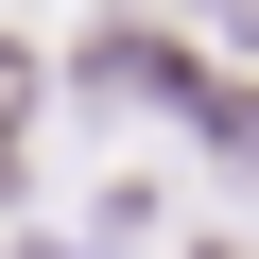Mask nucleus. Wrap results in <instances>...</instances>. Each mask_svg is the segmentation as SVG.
Wrapping results in <instances>:
<instances>
[{
    "label": "nucleus",
    "mask_w": 259,
    "mask_h": 259,
    "mask_svg": "<svg viewBox=\"0 0 259 259\" xmlns=\"http://www.w3.org/2000/svg\"><path fill=\"white\" fill-rule=\"evenodd\" d=\"M0 173H18V139H0Z\"/></svg>",
    "instance_id": "3"
},
{
    "label": "nucleus",
    "mask_w": 259,
    "mask_h": 259,
    "mask_svg": "<svg viewBox=\"0 0 259 259\" xmlns=\"http://www.w3.org/2000/svg\"><path fill=\"white\" fill-rule=\"evenodd\" d=\"M190 259H259V242H190Z\"/></svg>",
    "instance_id": "2"
},
{
    "label": "nucleus",
    "mask_w": 259,
    "mask_h": 259,
    "mask_svg": "<svg viewBox=\"0 0 259 259\" xmlns=\"http://www.w3.org/2000/svg\"><path fill=\"white\" fill-rule=\"evenodd\" d=\"M18 87H35V69H18V52H0V139H18Z\"/></svg>",
    "instance_id": "1"
}]
</instances>
